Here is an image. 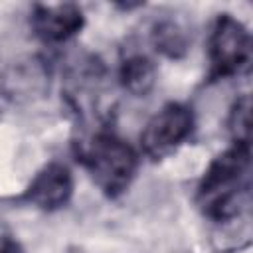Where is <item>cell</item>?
Masks as SVG:
<instances>
[{"label":"cell","instance_id":"obj_1","mask_svg":"<svg viewBox=\"0 0 253 253\" xmlns=\"http://www.w3.org/2000/svg\"><path fill=\"white\" fill-rule=\"evenodd\" d=\"M249 144H231L210 162L196 192V204L204 215L215 223H227L249 211Z\"/></svg>","mask_w":253,"mask_h":253},{"label":"cell","instance_id":"obj_2","mask_svg":"<svg viewBox=\"0 0 253 253\" xmlns=\"http://www.w3.org/2000/svg\"><path fill=\"white\" fill-rule=\"evenodd\" d=\"M75 156L107 198L125 194L138 170L136 150L109 128H99L75 142Z\"/></svg>","mask_w":253,"mask_h":253},{"label":"cell","instance_id":"obj_3","mask_svg":"<svg viewBox=\"0 0 253 253\" xmlns=\"http://www.w3.org/2000/svg\"><path fill=\"white\" fill-rule=\"evenodd\" d=\"M210 81L227 79L247 69L251 61V34L243 22L231 14H219L208 40Z\"/></svg>","mask_w":253,"mask_h":253},{"label":"cell","instance_id":"obj_4","mask_svg":"<svg viewBox=\"0 0 253 253\" xmlns=\"http://www.w3.org/2000/svg\"><path fill=\"white\" fill-rule=\"evenodd\" d=\"M194 130V113L184 103L170 101L156 111L140 132L142 152L150 160H162L172 154Z\"/></svg>","mask_w":253,"mask_h":253},{"label":"cell","instance_id":"obj_5","mask_svg":"<svg viewBox=\"0 0 253 253\" xmlns=\"http://www.w3.org/2000/svg\"><path fill=\"white\" fill-rule=\"evenodd\" d=\"M30 24L43 43H63L81 32L85 16L73 2L36 4L32 8Z\"/></svg>","mask_w":253,"mask_h":253},{"label":"cell","instance_id":"obj_6","mask_svg":"<svg viewBox=\"0 0 253 253\" xmlns=\"http://www.w3.org/2000/svg\"><path fill=\"white\" fill-rule=\"evenodd\" d=\"M71 196H73V176L69 168L61 162H49L34 176V180L22 194V200L38 210L55 211L67 206Z\"/></svg>","mask_w":253,"mask_h":253},{"label":"cell","instance_id":"obj_7","mask_svg":"<svg viewBox=\"0 0 253 253\" xmlns=\"http://www.w3.org/2000/svg\"><path fill=\"white\" fill-rule=\"evenodd\" d=\"M49 87V71L43 59H18L4 71L2 91L12 103H30L45 95Z\"/></svg>","mask_w":253,"mask_h":253},{"label":"cell","instance_id":"obj_8","mask_svg":"<svg viewBox=\"0 0 253 253\" xmlns=\"http://www.w3.org/2000/svg\"><path fill=\"white\" fill-rule=\"evenodd\" d=\"M119 81L134 97H146L156 83V65L144 53H128L121 59Z\"/></svg>","mask_w":253,"mask_h":253},{"label":"cell","instance_id":"obj_9","mask_svg":"<svg viewBox=\"0 0 253 253\" xmlns=\"http://www.w3.org/2000/svg\"><path fill=\"white\" fill-rule=\"evenodd\" d=\"M150 42L156 51H160L170 59H178L188 51V36L172 20H162L154 24L150 32Z\"/></svg>","mask_w":253,"mask_h":253},{"label":"cell","instance_id":"obj_10","mask_svg":"<svg viewBox=\"0 0 253 253\" xmlns=\"http://www.w3.org/2000/svg\"><path fill=\"white\" fill-rule=\"evenodd\" d=\"M249 123H251V99L249 95H243L233 103L227 119V128L233 144H249L251 138Z\"/></svg>","mask_w":253,"mask_h":253},{"label":"cell","instance_id":"obj_11","mask_svg":"<svg viewBox=\"0 0 253 253\" xmlns=\"http://www.w3.org/2000/svg\"><path fill=\"white\" fill-rule=\"evenodd\" d=\"M0 253H26L22 243L12 235H0Z\"/></svg>","mask_w":253,"mask_h":253}]
</instances>
